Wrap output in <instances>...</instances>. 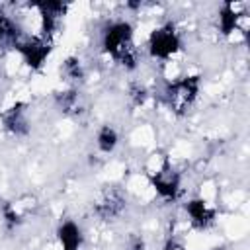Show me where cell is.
Wrapping results in <instances>:
<instances>
[{"label": "cell", "mask_w": 250, "mask_h": 250, "mask_svg": "<svg viewBox=\"0 0 250 250\" xmlns=\"http://www.w3.org/2000/svg\"><path fill=\"white\" fill-rule=\"evenodd\" d=\"M96 145H98V148H100L102 152H105V154L113 152L115 146L119 145V135H117V131H115L111 125H104V127L98 131V135H96Z\"/></svg>", "instance_id": "11"}, {"label": "cell", "mask_w": 250, "mask_h": 250, "mask_svg": "<svg viewBox=\"0 0 250 250\" xmlns=\"http://www.w3.org/2000/svg\"><path fill=\"white\" fill-rule=\"evenodd\" d=\"M164 250H186V246L180 244L178 240H168L166 246H164Z\"/></svg>", "instance_id": "16"}, {"label": "cell", "mask_w": 250, "mask_h": 250, "mask_svg": "<svg viewBox=\"0 0 250 250\" xmlns=\"http://www.w3.org/2000/svg\"><path fill=\"white\" fill-rule=\"evenodd\" d=\"M2 217H4V223L8 225V229H14V227H18V225L21 223V215H20V213L16 211V207H12V205H4Z\"/></svg>", "instance_id": "14"}, {"label": "cell", "mask_w": 250, "mask_h": 250, "mask_svg": "<svg viewBox=\"0 0 250 250\" xmlns=\"http://www.w3.org/2000/svg\"><path fill=\"white\" fill-rule=\"evenodd\" d=\"M102 45L104 51L123 64L125 68H135L137 66V49H135V39H133V25L129 21H111L104 33H102Z\"/></svg>", "instance_id": "1"}, {"label": "cell", "mask_w": 250, "mask_h": 250, "mask_svg": "<svg viewBox=\"0 0 250 250\" xmlns=\"http://www.w3.org/2000/svg\"><path fill=\"white\" fill-rule=\"evenodd\" d=\"M182 49V37L174 23H164L156 27L148 37V53L152 59L170 61Z\"/></svg>", "instance_id": "3"}, {"label": "cell", "mask_w": 250, "mask_h": 250, "mask_svg": "<svg viewBox=\"0 0 250 250\" xmlns=\"http://www.w3.org/2000/svg\"><path fill=\"white\" fill-rule=\"evenodd\" d=\"M21 41L18 23L0 10V47H18Z\"/></svg>", "instance_id": "10"}, {"label": "cell", "mask_w": 250, "mask_h": 250, "mask_svg": "<svg viewBox=\"0 0 250 250\" xmlns=\"http://www.w3.org/2000/svg\"><path fill=\"white\" fill-rule=\"evenodd\" d=\"M150 184L162 199H168V201L172 199L174 201L180 193V176L168 164L160 166L156 172H150Z\"/></svg>", "instance_id": "5"}, {"label": "cell", "mask_w": 250, "mask_h": 250, "mask_svg": "<svg viewBox=\"0 0 250 250\" xmlns=\"http://www.w3.org/2000/svg\"><path fill=\"white\" fill-rule=\"evenodd\" d=\"M127 250H145V242H143V238L133 236V238L129 240V244H127Z\"/></svg>", "instance_id": "15"}, {"label": "cell", "mask_w": 250, "mask_h": 250, "mask_svg": "<svg viewBox=\"0 0 250 250\" xmlns=\"http://www.w3.org/2000/svg\"><path fill=\"white\" fill-rule=\"evenodd\" d=\"M57 104L61 107V111L64 113H72V111H78L80 107V102H78V94L74 90H66V92H61L57 96Z\"/></svg>", "instance_id": "12"}, {"label": "cell", "mask_w": 250, "mask_h": 250, "mask_svg": "<svg viewBox=\"0 0 250 250\" xmlns=\"http://www.w3.org/2000/svg\"><path fill=\"white\" fill-rule=\"evenodd\" d=\"M4 127L8 133L16 135V137H23L29 131V119H27V109L23 104H16L12 105L4 115H2Z\"/></svg>", "instance_id": "7"}, {"label": "cell", "mask_w": 250, "mask_h": 250, "mask_svg": "<svg viewBox=\"0 0 250 250\" xmlns=\"http://www.w3.org/2000/svg\"><path fill=\"white\" fill-rule=\"evenodd\" d=\"M125 205H127V201H125L123 193L117 191V189H109V191H105V193L98 199L94 211H96L98 217L109 221V219L119 217V215L125 211Z\"/></svg>", "instance_id": "6"}, {"label": "cell", "mask_w": 250, "mask_h": 250, "mask_svg": "<svg viewBox=\"0 0 250 250\" xmlns=\"http://www.w3.org/2000/svg\"><path fill=\"white\" fill-rule=\"evenodd\" d=\"M23 59V62L31 68V70H37L43 66V62L47 61L49 53H51V43L49 39H45L43 35L39 37H29V39H21L16 47Z\"/></svg>", "instance_id": "4"}, {"label": "cell", "mask_w": 250, "mask_h": 250, "mask_svg": "<svg viewBox=\"0 0 250 250\" xmlns=\"http://www.w3.org/2000/svg\"><path fill=\"white\" fill-rule=\"evenodd\" d=\"M62 72L68 80H82L84 72H82V64L78 59H66L62 64Z\"/></svg>", "instance_id": "13"}, {"label": "cell", "mask_w": 250, "mask_h": 250, "mask_svg": "<svg viewBox=\"0 0 250 250\" xmlns=\"http://www.w3.org/2000/svg\"><path fill=\"white\" fill-rule=\"evenodd\" d=\"M186 213H188L191 225H195L197 229H207V227L213 225V221H215V211H213V207H211L205 199H201V197H195V199L188 201V203H186Z\"/></svg>", "instance_id": "8"}, {"label": "cell", "mask_w": 250, "mask_h": 250, "mask_svg": "<svg viewBox=\"0 0 250 250\" xmlns=\"http://www.w3.org/2000/svg\"><path fill=\"white\" fill-rule=\"evenodd\" d=\"M57 238L61 250H80L82 246V230L74 221H64L57 229Z\"/></svg>", "instance_id": "9"}, {"label": "cell", "mask_w": 250, "mask_h": 250, "mask_svg": "<svg viewBox=\"0 0 250 250\" xmlns=\"http://www.w3.org/2000/svg\"><path fill=\"white\" fill-rule=\"evenodd\" d=\"M197 94H199V78L197 76H180L166 86L164 98H166V104L170 105V109H174L176 113H184L195 102Z\"/></svg>", "instance_id": "2"}]
</instances>
